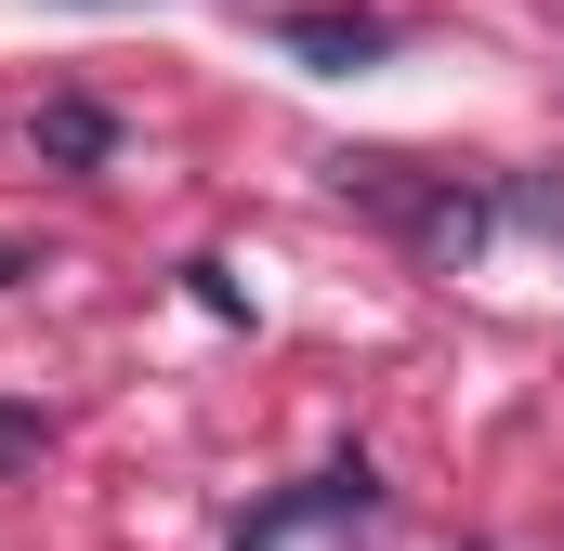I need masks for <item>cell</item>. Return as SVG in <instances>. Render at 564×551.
Here are the masks:
<instances>
[{
    "label": "cell",
    "instance_id": "3",
    "mask_svg": "<svg viewBox=\"0 0 564 551\" xmlns=\"http://www.w3.org/2000/svg\"><path fill=\"white\" fill-rule=\"evenodd\" d=\"M276 40L302 53V66H381L408 26H394V13H355V0H328V13H276Z\"/></svg>",
    "mask_w": 564,
    "mask_h": 551
},
{
    "label": "cell",
    "instance_id": "5",
    "mask_svg": "<svg viewBox=\"0 0 564 551\" xmlns=\"http://www.w3.org/2000/svg\"><path fill=\"white\" fill-rule=\"evenodd\" d=\"M499 210H512L539 250H564V171H512V184H499Z\"/></svg>",
    "mask_w": 564,
    "mask_h": 551
},
{
    "label": "cell",
    "instance_id": "1",
    "mask_svg": "<svg viewBox=\"0 0 564 551\" xmlns=\"http://www.w3.org/2000/svg\"><path fill=\"white\" fill-rule=\"evenodd\" d=\"M328 184H341V210H368V224H394L421 263H473L486 250V197L459 184V171H421V158H328Z\"/></svg>",
    "mask_w": 564,
    "mask_h": 551
},
{
    "label": "cell",
    "instance_id": "4",
    "mask_svg": "<svg viewBox=\"0 0 564 551\" xmlns=\"http://www.w3.org/2000/svg\"><path fill=\"white\" fill-rule=\"evenodd\" d=\"M26 144H40V171H106V158H119V119H106L93 93H53Z\"/></svg>",
    "mask_w": 564,
    "mask_h": 551
},
{
    "label": "cell",
    "instance_id": "2",
    "mask_svg": "<svg viewBox=\"0 0 564 551\" xmlns=\"http://www.w3.org/2000/svg\"><path fill=\"white\" fill-rule=\"evenodd\" d=\"M368 512H381V473H368V460H328V473H302L289 499L237 512V551H289L302 526H368Z\"/></svg>",
    "mask_w": 564,
    "mask_h": 551
},
{
    "label": "cell",
    "instance_id": "6",
    "mask_svg": "<svg viewBox=\"0 0 564 551\" xmlns=\"http://www.w3.org/2000/svg\"><path fill=\"white\" fill-rule=\"evenodd\" d=\"M13 276H40V263H26V250H13V237H0V289H13Z\"/></svg>",
    "mask_w": 564,
    "mask_h": 551
}]
</instances>
